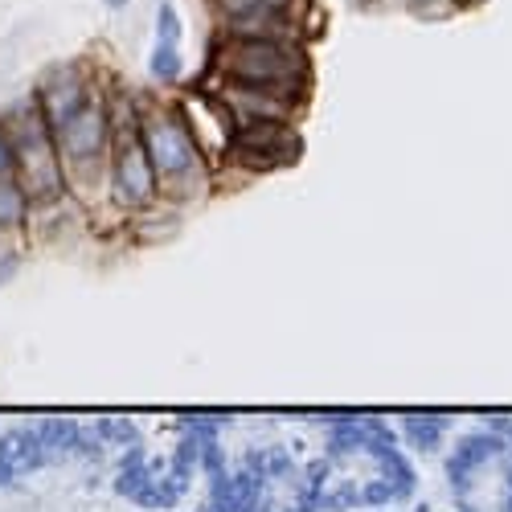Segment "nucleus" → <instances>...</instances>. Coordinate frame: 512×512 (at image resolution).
Listing matches in <instances>:
<instances>
[{
  "label": "nucleus",
  "mask_w": 512,
  "mask_h": 512,
  "mask_svg": "<svg viewBox=\"0 0 512 512\" xmlns=\"http://www.w3.org/2000/svg\"><path fill=\"white\" fill-rule=\"evenodd\" d=\"M9 144H13V156H17V181L25 185L29 201H41L50 205L62 197L66 189V164H62V152H58V140H54V127L46 123L37 103H21L13 115H9Z\"/></svg>",
  "instance_id": "obj_1"
},
{
  "label": "nucleus",
  "mask_w": 512,
  "mask_h": 512,
  "mask_svg": "<svg viewBox=\"0 0 512 512\" xmlns=\"http://www.w3.org/2000/svg\"><path fill=\"white\" fill-rule=\"evenodd\" d=\"M222 70L238 87H259L275 95H291L304 82V58L283 37H238L222 54Z\"/></svg>",
  "instance_id": "obj_2"
},
{
  "label": "nucleus",
  "mask_w": 512,
  "mask_h": 512,
  "mask_svg": "<svg viewBox=\"0 0 512 512\" xmlns=\"http://www.w3.org/2000/svg\"><path fill=\"white\" fill-rule=\"evenodd\" d=\"M140 132H144V148H148L152 168H156V181L164 189L189 193L201 177V152H197L189 123L177 111H144Z\"/></svg>",
  "instance_id": "obj_3"
},
{
  "label": "nucleus",
  "mask_w": 512,
  "mask_h": 512,
  "mask_svg": "<svg viewBox=\"0 0 512 512\" xmlns=\"http://www.w3.org/2000/svg\"><path fill=\"white\" fill-rule=\"evenodd\" d=\"M156 189H160V181H156L152 156L144 148L140 115L119 111L111 119V193L119 205L140 209L156 197Z\"/></svg>",
  "instance_id": "obj_4"
},
{
  "label": "nucleus",
  "mask_w": 512,
  "mask_h": 512,
  "mask_svg": "<svg viewBox=\"0 0 512 512\" xmlns=\"http://www.w3.org/2000/svg\"><path fill=\"white\" fill-rule=\"evenodd\" d=\"M54 140H58V152H62V164L70 168V177L91 181L111 148V107L99 95H91L58 127Z\"/></svg>",
  "instance_id": "obj_5"
},
{
  "label": "nucleus",
  "mask_w": 512,
  "mask_h": 512,
  "mask_svg": "<svg viewBox=\"0 0 512 512\" xmlns=\"http://www.w3.org/2000/svg\"><path fill=\"white\" fill-rule=\"evenodd\" d=\"M300 140L283 119H250L234 136V156L250 168H275L283 160H295Z\"/></svg>",
  "instance_id": "obj_6"
},
{
  "label": "nucleus",
  "mask_w": 512,
  "mask_h": 512,
  "mask_svg": "<svg viewBox=\"0 0 512 512\" xmlns=\"http://www.w3.org/2000/svg\"><path fill=\"white\" fill-rule=\"evenodd\" d=\"M238 37H283L291 0H213Z\"/></svg>",
  "instance_id": "obj_7"
},
{
  "label": "nucleus",
  "mask_w": 512,
  "mask_h": 512,
  "mask_svg": "<svg viewBox=\"0 0 512 512\" xmlns=\"http://www.w3.org/2000/svg\"><path fill=\"white\" fill-rule=\"evenodd\" d=\"M87 99H91V91L82 87V78H78L74 70L50 74V82L37 91V107H41V115H46V123L54 127V132H58V127H62L82 103H87Z\"/></svg>",
  "instance_id": "obj_8"
},
{
  "label": "nucleus",
  "mask_w": 512,
  "mask_h": 512,
  "mask_svg": "<svg viewBox=\"0 0 512 512\" xmlns=\"http://www.w3.org/2000/svg\"><path fill=\"white\" fill-rule=\"evenodd\" d=\"M181 70V21H177V9L173 5H160V17H156V50H152V74L160 82L177 78Z\"/></svg>",
  "instance_id": "obj_9"
},
{
  "label": "nucleus",
  "mask_w": 512,
  "mask_h": 512,
  "mask_svg": "<svg viewBox=\"0 0 512 512\" xmlns=\"http://www.w3.org/2000/svg\"><path fill=\"white\" fill-rule=\"evenodd\" d=\"M29 193L17 177H0V230H17L25 222Z\"/></svg>",
  "instance_id": "obj_10"
},
{
  "label": "nucleus",
  "mask_w": 512,
  "mask_h": 512,
  "mask_svg": "<svg viewBox=\"0 0 512 512\" xmlns=\"http://www.w3.org/2000/svg\"><path fill=\"white\" fill-rule=\"evenodd\" d=\"M17 173V156H13V144H9V136L0 132V177H13Z\"/></svg>",
  "instance_id": "obj_11"
},
{
  "label": "nucleus",
  "mask_w": 512,
  "mask_h": 512,
  "mask_svg": "<svg viewBox=\"0 0 512 512\" xmlns=\"http://www.w3.org/2000/svg\"><path fill=\"white\" fill-rule=\"evenodd\" d=\"M127 5V0H107V9H123Z\"/></svg>",
  "instance_id": "obj_12"
}]
</instances>
